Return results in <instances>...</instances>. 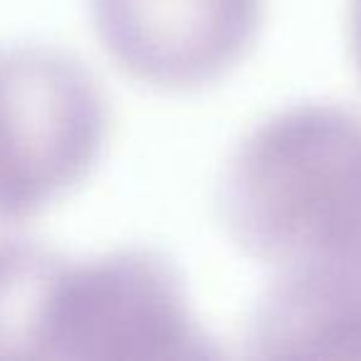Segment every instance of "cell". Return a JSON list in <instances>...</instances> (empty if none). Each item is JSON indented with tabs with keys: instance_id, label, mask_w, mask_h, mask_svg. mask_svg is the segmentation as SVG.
Here are the masks:
<instances>
[{
	"instance_id": "obj_1",
	"label": "cell",
	"mask_w": 361,
	"mask_h": 361,
	"mask_svg": "<svg viewBox=\"0 0 361 361\" xmlns=\"http://www.w3.org/2000/svg\"><path fill=\"white\" fill-rule=\"evenodd\" d=\"M221 213L277 275L361 285V119L300 104L262 121L228 164Z\"/></svg>"
},
{
	"instance_id": "obj_2",
	"label": "cell",
	"mask_w": 361,
	"mask_h": 361,
	"mask_svg": "<svg viewBox=\"0 0 361 361\" xmlns=\"http://www.w3.org/2000/svg\"><path fill=\"white\" fill-rule=\"evenodd\" d=\"M23 356L42 359H211L176 267L154 250L97 260L52 257L27 319Z\"/></svg>"
},
{
	"instance_id": "obj_3",
	"label": "cell",
	"mask_w": 361,
	"mask_h": 361,
	"mask_svg": "<svg viewBox=\"0 0 361 361\" xmlns=\"http://www.w3.org/2000/svg\"><path fill=\"white\" fill-rule=\"evenodd\" d=\"M104 136L106 102L75 57L0 50V228L13 231L82 183Z\"/></svg>"
},
{
	"instance_id": "obj_4",
	"label": "cell",
	"mask_w": 361,
	"mask_h": 361,
	"mask_svg": "<svg viewBox=\"0 0 361 361\" xmlns=\"http://www.w3.org/2000/svg\"><path fill=\"white\" fill-rule=\"evenodd\" d=\"M92 23L102 47L134 80L191 92L247 55L262 0H92Z\"/></svg>"
},
{
	"instance_id": "obj_5",
	"label": "cell",
	"mask_w": 361,
	"mask_h": 361,
	"mask_svg": "<svg viewBox=\"0 0 361 361\" xmlns=\"http://www.w3.org/2000/svg\"><path fill=\"white\" fill-rule=\"evenodd\" d=\"M351 47H354L356 70L361 75V0L351 3Z\"/></svg>"
}]
</instances>
